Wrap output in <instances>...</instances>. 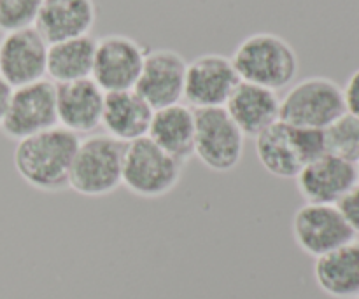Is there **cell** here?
Listing matches in <instances>:
<instances>
[{
	"label": "cell",
	"mask_w": 359,
	"mask_h": 299,
	"mask_svg": "<svg viewBox=\"0 0 359 299\" xmlns=\"http://www.w3.org/2000/svg\"><path fill=\"white\" fill-rule=\"evenodd\" d=\"M79 137L62 126L20 140L13 163L18 175L30 188L42 193H62L69 189V175Z\"/></svg>",
	"instance_id": "6da1fadb"
},
{
	"label": "cell",
	"mask_w": 359,
	"mask_h": 299,
	"mask_svg": "<svg viewBox=\"0 0 359 299\" xmlns=\"http://www.w3.org/2000/svg\"><path fill=\"white\" fill-rule=\"evenodd\" d=\"M241 81L272 91L294 83L300 62L293 46L272 32H258L245 37L231 56Z\"/></svg>",
	"instance_id": "7a4b0ae2"
},
{
	"label": "cell",
	"mask_w": 359,
	"mask_h": 299,
	"mask_svg": "<svg viewBox=\"0 0 359 299\" xmlns=\"http://www.w3.org/2000/svg\"><path fill=\"white\" fill-rule=\"evenodd\" d=\"M258 161L277 179H297L305 165L326 154L325 130L277 121L255 139Z\"/></svg>",
	"instance_id": "3957f363"
},
{
	"label": "cell",
	"mask_w": 359,
	"mask_h": 299,
	"mask_svg": "<svg viewBox=\"0 0 359 299\" xmlns=\"http://www.w3.org/2000/svg\"><path fill=\"white\" fill-rule=\"evenodd\" d=\"M126 144L112 137L88 135L79 140L69 175V189L86 198H104L121 188Z\"/></svg>",
	"instance_id": "277c9868"
},
{
	"label": "cell",
	"mask_w": 359,
	"mask_h": 299,
	"mask_svg": "<svg viewBox=\"0 0 359 299\" xmlns=\"http://www.w3.org/2000/svg\"><path fill=\"white\" fill-rule=\"evenodd\" d=\"M182 167L184 165L161 151L149 137H144L126 144L121 186L139 198H163L179 186Z\"/></svg>",
	"instance_id": "5b68a950"
},
{
	"label": "cell",
	"mask_w": 359,
	"mask_h": 299,
	"mask_svg": "<svg viewBox=\"0 0 359 299\" xmlns=\"http://www.w3.org/2000/svg\"><path fill=\"white\" fill-rule=\"evenodd\" d=\"M346 112L342 88L323 76L298 81L280 98V121L298 128L326 130Z\"/></svg>",
	"instance_id": "8992f818"
},
{
	"label": "cell",
	"mask_w": 359,
	"mask_h": 299,
	"mask_svg": "<svg viewBox=\"0 0 359 299\" xmlns=\"http://www.w3.org/2000/svg\"><path fill=\"white\" fill-rule=\"evenodd\" d=\"M245 135L224 107L195 109V158L209 170L226 174L241 165Z\"/></svg>",
	"instance_id": "52a82bcc"
},
{
	"label": "cell",
	"mask_w": 359,
	"mask_h": 299,
	"mask_svg": "<svg viewBox=\"0 0 359 299\" xmlns=\"http://www.w3.org/2000/svg\"><path fill=\"white\" fill-rule=\"evenodd\" d=\"M147 49L135 39L111 34L98 39L91 79L104 93L135 90Z\"/></svg>",
	"instance_id": "ba28073f"
},
{
	"label": "cell",
	"mask_w": 359,
	"mask_h": 299,
	"mask_svg": "<svg viewBox=\"0 0 359 299\" xmlns=\"http://www.w3.org/2000/svg\"><path fill=\"white\" fill-rule=\"evenodd\" d=\"M55 126H58L55 83L42 79L34 84L14 88L9 111L0 125L7 139L20 142Z\"/></svg>",
	"instance_id": "9c48e42d"
},
{
	"label": "cell",
	"mask_w": 359,
	"mask_h": 299,
	"mask_svg": "<svg viewBox=\"0 0 359 299\" xmlns=\"http://www.w3.org/2000/svg\"><path fill=\"white\" fill-rule=\"evenodd\" d=\"M291 233L298 249L314 259L356 240L337 205H302L291 221Z\"/></svg>",
	"instance_id": "30bf717a"
},
{
	"label": "cell",
	"mask_w": 359,
	"mask_h": 299,
	"mask_svg": "<svg viewBox=\"0 0 359 299\" xmlns=\"http://www.w3.org/2000/svg\"><path fill=\"white\" fill-rule=\"evenodd\" d=\"M238 84L241 77L231 58L207 53L188 63L184 100L191 109L224 107Z\"/></svg>",
	"instance_id": "8fae6325"
},
{
	"label": "cell",
	"mask_w": 359,
	"mask_h": 299,
	"mask_svg": "<svg viewBox=\"0 0 359 299\" xmlns=\"http://www.w3.org/2000/svg\"><path fill=\"white\" fill-rule=\"evenodd\" d=\"M186 69L188 62L174 49L147 51L135 91L153 111L181 104V100H184Z\"/></svg>",
	"instance_id": "7c38bea8"
},
{
	"label": "cell",
	"mask_w": 359,
	"mask_h": 299,
	"mask_svg": "<svg viewBox=\"0 0 359 299\" xmlns=\"http://www.w3.org/2000/svg\"><path fill=\"white\" fill-rule=\"evenodd\" d=\"M48 48L34 27L6 34L0 41V77L13 88L46 79Z\"/></svg>",
	"instance_id": "4fadbf2b"
},
{
	"label": "cell",
	"mask_w": 359,
	"mask_h": 299,
	"mask_svg": "<svg viewBox=\"0 0 359 299\" xmlns=\"http://www.w3.org/2000/svg\"><path fill=\"white\" fill-rule=\"evenodd\" d=\"M297 188L305 203L337 205L358 184L356 165L332 154H323L298 174Z\"/></svg>",
	"instance_id": "5bb4252c"
},
{
	"label": "cell",
	"mask_w": 359,
	"mask_h": 299,
	"mask_svg": "<svg viewBox=\"0 0 359 299\" xmlns=\"http://www.w3.org/2000/svg\"><path fill=\"white\" fill-rule=\"evenodd\" d=\"M105 93L93 79L56 84L58 126L74 135H90L102 126Z\"/></svg>",
	"instance_id": "9a60e30c"
},
{
	"label": "cell",
	"mask_w": 359,
	"mask_h": 299,
	"mask_svg": "<svg viewBox=\"0 0 359 299\" xmlns=\"http://www.w3.org/2000/svg\"><path fill=\"white\" fill-rule=\"evenodd\" d=\"M95 21V0H44L34 28L48 44H55L90 35Z\"/></svg>",
	"instance_id": "2e32d148"
},
{
	"label": "cell",
	"mask_w": 359,
	"mask_h": 299,
	"mask_svg": "<svg viewBox=\"0 0 359 299\" xmlns=\"http://www.w3.org/2000/svg\"><path fill=\"white\" fill-rule=\"evenodd\" d=\"M230 118L245 137H256L280 121V98L277 91L241 81L224 105Z\"/></svg>",
	"instance_id": "e0dca14e"
},
{
	"label": "cell",
	"mask_w": 359,
	"mask_h": 299,
	"mask_svg": "<svg viewBox=\"0 0 359 299\" xmlns=\"http://www.w3.org/2000/svg\"><path fill=\"white\" fill-rule=\"evenodd\" d=\"M153 112L151 105L135 90L105 93L102 126L105 135L114 140L123 144L135 142L147 137Z\"/></svg>",
	"instance_id": "ac0fdd59"
},
{
	"label": "cell",
	"mask_w": 359,
	"mask_h": 299,
	"mask_svg": "<svg viewBox=\"0 0 359 299\" xmlns=\"http://www.w3.org/2000/svg\"><path fill=\"white\" fill-rule=\"evenodd\" d=\"M147 137L179 163L186 165L195 154V109L174 104L153 112Z\"/></svg>",
	"instance_id": "d6986e66"
},
{
	"label": "cell",
	"mask_w": 359,
	"mask_h": 299,
	"mask_svg": "<svg viewBox=\"0 0 359 299\" xmlns=\"http://www.w3.org/2000/svg\"><path fill=\"white\" fill-rule=\"evenodd\" d=\"M314 279L330 298L354 299L359 296V242L354 240L316 259Z\"/></svg>",
	"instance_id": "ffe728a7"
},
{
	"label": "cell",
	"mask_w": 359,
	"mask_h": 299,
	"mask_svg": "<svg viewBox=\"0 0 359 299\" xmlns=\"http://www.w3.org/2000/svg\"><path fill=\"white\" fill-rule=\"evenodd\" d=\"M95 48L97 41L91 35L49 44L46 76L55 84L90 79L93 72Z\"/></svg>",
	"instance_id": "44dd1931"
},
{
	"label": "cell",
	"mask_w": 359,
	"mask_h": 299,
	"mask_svg": "<svg viewBox=\"0 0 359 299\" xmlns=\"http://www.w3.org/2000/svg\"><path fill=\"white\" fill-rule=\"evenodd\" d=\"M326 153L344 161H359V118L346 112L325 130Z\"/></svg>",
	"instance_id": "7402d4cb"
},
{
	"label": "cell",
	"mask_w": 359,
	"mask_h": 299,
	"mask_svg": "<svg viewBox=\"0 0 359 299\" xmlns=\"http://www.w3.org/2000/svg\"><path fill=\"white\" fill-rule=\"evenodd\" d=\"M44 0H0V30L9 32L32 28L37 21Z\"/></svg>",
	"instance_id": "603a6c76"
},
{
	"label": "cell",
	"mask_w": 359,
	"mask_h": 299,
	"mask_svg": "<svg viewBox=\"0 0 359 299\" xmlns=\"http://www.w3.org/2000/svg\"><path fill=\"white\" fill-rule=\"evenodd\" d=\"M337 207L354 235H359V182L337 203Z\"/></svg>",
	"instance_id": "cb8c5ba5"
},
{
	"label": "cell",
	"mask_w": 359,
	"mask_h": 299,
	"mask_svg": "<svg viewBox=\"0 0 359 299\" xmlns=\"http://www.w3.org/2000/svg\"><path fill=\"white\" fill-rule=\"evenodd\" d=\"M342 91L344 102H346V111L359 118V69L351 74V77L347 79Z\"/></svg>",
	"instance_id": "d4e9b609"
},
{
	"label": "cell",
	"mask_w": 359,
	"mask_h": 299,
	"mask_svg": "<svg viewBox=\"0 0 359 299\" xmlns=\"http://www.w3.org/2000/svg\"><path fill=\"white\" fill-rule=\"evenodd\" d=\"M13 91H14V88L11 86L7 81H4L2 77H0V125H2L7 111H9L11 98H13Z\"/></svg>",
	"instance_id": "484cf974"
},
{
	"label": "cell",
	"mask_w": 359,
	"mask_h": 299,
	"mask_svg": "<svg viewBox=\"0 0 359 299\" xmlns=\"http://www.w3.org/2000/svg\"><path fill=\"white\" fill-rule=\"evenodd\" d=\"M356 168H358V179H359V161H358V165H356Z\"/></svg>",
	"instance_id": "4316f807"
},
{
	"label": "cell",
	"mask_w": 359,
	"mask_h": 299,
	"mask_svg": "<svg viewBox=\"0 0 359 299\" xmlns=\"http://www.w3.org/2000/svg\"><path fill=\"white\" fill-rule=\"evenodd\" d=\"M354 299H359V296H358V298H354Z\"/></svg>",
	"instance_id": "83f0119b"
}]
</instances>
